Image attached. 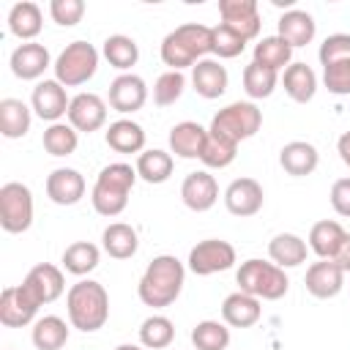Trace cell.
Masks as SVG:
<instances>
[{
  "instance_id": "obj_1",
  "label": "cell",
  "mask_w": 350,
  "mask_h": 350,
  "mask_svg": "<svg viewBox=\"0 0 350 350\" xmlns=\"http://www.w3.org/2000/svg\"><path fill=\"white\" fill-rule=\"evenodd\" d=\"M183 279H186L183 262L172 254H159L148 262V268L137 284V295L145 306L164 309L178 301V295L183 290Z\"/></svg>"
},
{
  "instance_id": "obj_2",
  "label": "cell",
  "mask_w": 350,
  "mask_h": 350,
  "mask_svg": "<svg viewBox=\"0 0 350 350\" xmlns=\"http://www.w3.org/2000/svg\"><path fill=\"white\" fill-rule=\"evenodd\" d=\"M66 312H68L71 328H77L82 334H93V331L104 328V323L109 317V295H107L104 284L93 282V279H82V282L71 284V290L66 293Z\"/></svg>"
},
{
  "instance_id": "obj_3",
  "label": "cell",
  "mask_w": 350,
  "mask_h": 350,
  "mask_svg": "<svg viewBox=\"0 0 350 350\" xmlns=\"http://www.w3.org/2000/svg\"><path fill=\"white\" fill-rule=\"evenodd\" d=\"M134 180H137V167H131L126 161L107 164L98 172V178L93 183V191H90L93 211L107 216V219L123 213L126 205H129V194L134 189Z\"/></svg>"
},
{
  "instance_id": "obj_4",
  "label": "cell",
  "mask_w": 350,
  "mask_h": 350,
  "mask_svg": "<svg viewBox=\"0 0 350 350\" xmlns=\"http://www.w3.org/2000/svg\"><path fill=\"white\" fill-rule=\"evenodd\" d=\"M159 52L164 66H170V71H183L200 63L211 52V27L200 22H186L164 36Z\"/></svg>"
},
{
  "instance_id": "obj_5",
  "label": "cell",
  "mask_w": 350,
  "mask_h": 350,
  "mask_svg": "<svg viewBox=\"0 0 350 350\" xmlns=\"http://www.w3.org/2000/svg\"><path fill=\"white\" fill-rule=\"evenodd\" d=\"M235 282H238L241 293H249L260 301H279L290 290V279H287L284 268H279L276 262L257 260V257L241 262V268L235 271Z\"/></svg>"
},
{
  "instance_id": "obj_6",
  "label": "cell",
  "mask_w": 350,
  "mask_h": 350,
  "mask_svg": "<svg viewBox=\"0 0 350 350\" xmlns=\"http://www.w3.org/2000/svg\"><path fill=\"white\" fill-rule=\"evenodd\" d=\"M55 79L63 88L85 85L98 71V49L88 41H71L55 60Z\"/></svg>"
},
{
  "instance_id": "obj_7",
  "label": "cell",
  "mask_w": 350,
  "mask_h": 350,
  "mask_svg": "<svg viewBox=\"0 0 350 350\" xmlns=\"http://www.w3.org/2000/svg\"><path fill=\"white\" fill-rule=\"evenodd\" d=\"M262 126V109L254 101H232L224 109H219L211 120L213 134H221L232 142H243L249 137H254Z\"/></svg>"
},
{
  "instance_id": "obj_8",
  "label": "cell",
  "mask_w": 350,
  "mask_h": 350,
  "mask_svg": "<svg viewBox=\"0 0 350 350\" xmlns=\"http://www.w3.org/2000/svg\"><path fill=\"white\" fill-rule=\"evenodd\" d=\"M33 224V191L19 183L8 180L0 186V227L11 235L27 232Z\"/></svg>"
},
{
  "instance_id": "obj_9",
  "label": "cell",
  "mask_w": 350,
  "mask_h": 350,
  "mask_svg": "<svg viewBox=\"0 0 350 350\" xmlns=\"http://www.w3.org/2000/svg\"><path fill=\"white\" fill-rule=\"evenodd\" d=\"M235 265V246L221 238H205L189 252V271L197 276H211Z\"/></svg>"
},
{
  "instance_id": "obj_10",
  "label": "cell",
  "mask_w": 350,
  "mask_h": 350,
  "mask_svg": "<svg viewBox=\"0 0 350 350\" xmlns=\"http://www.w3.org/2000/svg\"><path fill=\"white\" fill-rule=\"evenodd\" d=\"M38 306L41 304L30 295V290L25 284L5 287L0 293V323L5 328H22V325H27V323L36 320Z\"/></svg>"
},
{
  "instance_id": "obj_11",
  "label": "cell",
  "mask_w": 350,
  "mask_h": 350,
  "mask_svg": "<svg viewBox=\"0 0 350 350\" xmlns=\"http://www.w3.org/2000/svg\"><path fill=\"white\" fill-rule=\"evenodd\" d=\"M219 14H221V25L235 30L241 38L252 41V38L260 36L262 19H260L257 0H221L219 3Z\"/></svg>"
},
{
  "instance_id": "obj_12",
  "label": "cell",
  "mask_w": 350,
  "mask_h": 350,
  "mask_svg": "<svg viewBox=\"0 0 350 350\" xmlns=\"http://www.w3.org/2000/svg\"><path fill=\"white\" fill-rule=\"evenodd\" d=\"M107 101L115 112L120 115H129V112H137L145 107L148 101V85L139 74H120L109 82V93H107Z\"/></svg>"
},
{
  "instance_id": "obj_13",
  "label": "cell",
  "mask_w": 350,
  "mask_h": 350,
  "mask_svg": "<svg viewBox=\"0 0 350 350\" xmlns=\"http://www.w3.org/2000/svg\"><path fill=\"white\" fill-rule=\"evenodd\" d=\"M68 104H71V98L66 96V88H63L57 79H41V82L33 88L30 107H33V112H36L41 120L60 123V118L68 115Z\"/></svg>"
},
{
  "instance_id": "obj_14",
  "label": "cell",
  "mask_w": 350,
  "mask_h": 350,
  "mask_svg": "<svg viewBox=\"0 0 350 350\" xmlns=\"http://www.w3.org/2000/svg\"><path fill=\"white\" fill-rule=\"evenodd\" d=\"M180 200L194 213L211 211L216 205V200H219V183H216V178L208 170L189 172L183 178V183H180Z\"/></svg>"
},
{
  "instance_id": "obj_15",
  "label": "cell",
  "mask_w": 350,
  "mask_h": 350,
  "mask_svg": "<svg viewBox=\"0 0 350 350\" xmlns=\"http://www.w3.org/2000/svg\"><path fill=\"white\" fill-rule=\"evenodd\" d=\"M262 202H265V191L254 178H235L224 189V205L232 216H241V219L254 216L260 213Z\"/></svg>"
},
{
  "instance_id": "obj_16",
  "label": "cell",
  "mask_w": 350,
  "mask_h": 350,
  "mask_svg": "<svg viewBox=\"0 0 350 350\" xmlns=\"http://www.w3.org/2000/svg\"><path fill=\"white\" fill-rule=\"evenodd\" d=\"M68 123L77 129V131H98L104 123H107V101L96 93H77L68 104Z\"/></svg>"
},
{
  "instance_id": "obj_17",
  "label": "cell",
  "mask_w": 350,
  "mask_h": 350,
  "mask_svg": "<svg viewBox=\"0 0 350 350\" xmlns=\"http://www.w3.org/2000/svg\"><path fill=\"white\" fill-rule=\"evenodd\" d=\"M22 284L30 290V295L38 301V304H52L63 295L66 290V279H63V271L52 262H38L27 271V276L22 279Z\"/></svg>"
},
{
  "instance_id": "obj_18",
  "label": "cell",
  "mask_w": 350,
  "mask_h": 350,
  "mask_svg": "<svg viewBox=\"0 0 350 350\" xmlns=\"http://www.w3.org/2000/svg\"><path fill=\"white\" fill-rule=\"evenodd\" d=\"M11 74L16 79H38L49 66H55L49 60V49L44 44H36V41H27V44H19L14 52H11Z\"/></svg>"
},
{
  "instance_id": "obj_19",
  "label": "cell",
  "mask_w": 350,
  "mask_h": 350,
  "mask_svg": "<svg viewBox=\"0 0 350 350\" xmlns=\"http://www.w3.org/2000/svg\"><path fill=\"white\" fill-rule=\"evenodd\" d=\"M46 197L55 205H77L85 197V178L79 170L57 167L46 175Z\"/></svg>"
},
{
  "instance_id": "obj_20",
  "label": "cell",
  "mask_w": 350,
  "mask_h": 350,
  "mask_svg": "<svg viewBox=\"0 0 350 350\" xmlns=\"http://www.w3.org/2000/svg\"><path fill=\"white\" fill-rule=\"evenodd\" d=\"M304 284L314 298H334L345 287V271L334 260H317L306 268Z\"/></svg>"
},
{
  "instance_id": "obj_21",
  "label": "cell",
  "mask_w": 350,
  "mask_h": 350,
  "mask_svg": "<svg viewBox=\"0 0 350 350\" xmlns=\"http://www.w3.org/2000/svg\"><path fill=\"white\" fill-rule=\"evenodd\" d=\"M191 85H194L197 96H202V98H219V96H224V90L230 85V77H227V68L219 60L202 57L200 63L191 66Z\"/></svg>"
},
{
  "instance_id": "obj_22",
  "label": "cell",
  "mask_w": 350,
  "mask_h": 350,
  "mask_svg": "<svg viewBox=\"0 0 350 350\" xmlns=\"http://www.w3.org/2000/svg\"><path fill=\"white\" fill-rule=\"evenodd\" d=\"M279 164L287 175L293 178H304V175H312L320 164V153L312 142L306 139H293L287 142L282 150H279Z\"/></svg>"
},
{
  "instance_id": "obj_23",
  "label": "cell",
  "mask_w": 350,
  "mask_h": 350,
  "mask_svg": "<svg viewBox=\"0 0 350 350\" xmlns=\"http://www.w3.org/2000/svg\"><path fill=\"white\" fill-rule=\"evenodd\" d=\"M262 314V306H260V298L249 295V293H230L224 301H221V320L230 325V328H252Z\"/></svg>"
},
{
  "instance_id": "obj_24",
  "label": "cell",
  "mask_w": 350,
  "mask_h": 350,
  "mask_svg": "<svg viewBox=\"0 0 350 350\" xmlns=\"http://www.w3.org/2000/svg\"><path fill=\"white\" fill-rule=\"evenodd\" d=\"M314 33H317V22L312 19V14H309V11L290 8V11H284V14L279 16V33H276V36H279V38H284L293 49L312 44Z\"/></svg>"
},
{
  "instance_id": "obj_25",
  "label": "cell",
  "mask_w": 350,
  "mask_h": 350,
  "mask_svg": "<svg viewBox=\"0 0 350 350\" xmlns=\"http://www.w3.org/2000/svg\"><path fill=\"white\" fill-rule=\"evenodd\" d=\"M205 139H208V129H202L194 120H183L170 129V150L180 159H200Z\"/></svg>"
},
{
  "instance_id": "obj_26",
  "label": "cell",
  "mask_w": 350,
  "mask_h": 350,
  "mask_svg": "<svg viewBox=\"0 0 350 350\" xmlns=\"http://www.w3.org/2000/svg\"><path fill=\"white\" fill-rule=\"evenodd\" d=\"M41 27H44V14L33 0H22V3L11 5V11H8L11 36H16V38H22L27 44L41 33Z\"/></svg>"
},
{
  "instance_id": "obj_27",
  "label": "cell",
  "mask_w": 350,
  "mask_h": 350,
  "mask_svg": "<svg viewBox=\"0 0 350 350\" xmlns=\"http://www.w3.org/2000/svg\"><path fill=\"white\" fill-rule=\"evenodd\" d=\"M306 252H309V243L295 232H279L268 243V257L279 268H295L306 262Z\"/></svg>"
},
{
  "instance_id": "obj_28",
  "label": "cell",
  "mask_w": 350,
  "mask_h": 350,
  "mask_svg": "<svg viewBox=\"0 0 350 350\" xmlns=\"http://www.w3.org/2000/svg\"><path fill=\"white\" fill-rule=\"evenodd\" d=\"M282 85H284V93L298 101V104H306L314 98L317 93V74L312 71V66L306 63H290L282 74Z\"/></svg>"
},
{
  "instance_id": "obj_29",
  "label": "cell",
  "mask_w": 350,
  "mask_h": 350,
  "mask_svg": "<svg viewBox=\"0 0 350 350\" xmlns=\"http://www.w3.org/2000/svg\"><path fill=\"white\" fill-rule=\"evenodd\" d=\"M104 139L115 153H142L145 150V131L139 123H134L129 118L109 123Z\"/></svg>"
},
{
  "instance_id": "obj_30",
  "label": "cell",
  "mask_w": 350,
  "mask_h": 350,
  "mask_svg": "<svg viewBox=\"0 0 350 350\" xmlns=\"http://www.w3.org/2000/svg\"><path fill=\"white\" fill-rule=\"evenodd\" d=\"M101 246L109 257L115 260H129L137 254L139 249V238H137V230L126 221H112L104 232H101Z\"/></svg>"
},
{
  "instance_id": "obj_31",
  "label": "cell",
  "mask_w": 350,
  "mask_h": 350,
  "mask_svg": "<svg viewBox=\"0 0 350 350\" xmlns=\"http://www.w3.org/2000/svg\"><path fill=\"white\" fill-rule=\"evenodd\" d=\"M345 235H347V232H345L342 224L334 221V219L314 221L312 230H309V249H312L320 260H334V254L339 252Z\"/></svg>"
},
{
  "instance_id": "obj_32",
  "label": "cell",
  "mask_w": 350,
  "mask_h": 350,
  "mask_svg": "<svg viewBox=\"0 0 350 350\" xmlns=\"http://www.w3.org/2000/svg\"><path fill=\"white\" fill-rule=\"evenodd\" d=\"M33 115L30 107L19 98H3L0 101V134L8 139H19L30 131Z\"/></svg>"
},
{
  "instance_id": "obj_33",
  "label": "cell",
  "mask_w": 350,
  "mask_h": 350,
  "mask_svg": "<svg viewBox=\"0 0 350 350\" xmlns=\"http://www.w3.org/2000/svg\"><path fill=\"white\" fill-rule=\"evenodd\" d=\"M30 339H33V345L38 350H60L68 342V325L57 314H44V317H38L33 323Z\"/></svg>"
},
{
  "instance_id": "obj_34",
  "label": "cell",
  "mask_w": 350,
  "mask_h": 350,
  "mask_svg": "<svg viewBox=\"0 0 350 350\" xmlns=\"http://www.w3.org/2000/svg\"><path fill=\"white\" fill-rule=\"evenodd\" d=\"M101 55L107 57V63H109L112 68L129 74V68L137 66V60H139V46H137V41H134L131 36L115 33V36H109V38L104 41Z\"/></svg>"
},
{
  "instance_id": "obj_35",
  "label": "cell",
  "mask_w": 350,
  "mask_h": 350,
  "mask_svg": "<svg viewBox=\"0 0 350 350\" xmlns=\"http://www.w3.org/2000/svg\"><path fill=\"white\" fill-rule=\"evenodd\" d=\"M172 156L161 148H150V150H142L137 156V178H142L145 183H164L170 180L172 175Z\"/></svg>"
},
{
  "instance_id": "obj_36",
  "label": "cell",
  "mask_w": 350,
  "mask_h": 350,
  "mask_svg": "<svg viewBox=\"0 0 350 350\" xmlns=\"http://www.w3.org/2000/svg\"><path fill=\"white\" fill-rule=\"evenodd\" d=\"M290 60H293V46L279 36H265L254 44V63H260L271 71L287 68Z\"/></svg>"
},
{
  "instance_id": "obj_37",
  "label": "cell",
  "mask_w": 350,
  "mask_h": 350,
  "mask_svg": "<svg viewBox=\"0 0 350 350\" xmlns=\"http://www.w3.org/2000/svg\"><path fill=\"white\" fill-rule=\"evenodd\" d=\"M98 260H101V252L90 241H77V243L66 246V252H63V268L74 276H85V273L96 271Z\"/></svg>"
},
{
  "instance_id": "obj_38",
  "label": "cell",
  "mask_w": 350,
  "mask_h": 350,
  "mask_svg": "<svg viewBox=\"0 0 350 350\" xmlns=\"http://www.w3.org/2000/svg\"><path fill=\"white\" fill-rule=\"evenodd\" d=\"M175 339V325L164 314H150L139 325V345L148 350H164Z\"/></svg>"
},
{
  "instance_id": "obj_39",
  "label": "cell",
  "mask_w": 350,
  "mask_h": 350,
  "mask_svg": "<svg viewBox=\"0 0 350 350\" xmlns=\"http://www.w3.org/2000/svg\"><path fill=\"white\" fill-rule=\"evenodd\" d=\"M44 150L49 156H71L79 145V131L71 123H49L44 129Z\"/></svg>"
},
{
  "instance_id": "obj_40",
  "label": "cell",
  "mask_w": 350,
  "mask_h": 350,
  "mask_svg": "<svg viewBox=\"0 0 350 350\" xmlns=\"http://www.w3.org/2000/svg\"><path fill=\"white\" fill-rule=\"evenodd\" d=\"M235 153H238V142H232V139H227L221 134L208 131V139H205L200 161L208 170H224V167H230L235 161Z\"/></svg>"
},
{
  "instance_id": "obj_41",
  "label": "cell",
  "mask_w": 350,
  "mask_h": 350,
  "mask_svg": "<svg viewBox=\"0 0 350 350\" xmlns=\"http://www.w3.org/2000/svg\"><path fill=\"white\" fill-rule=\"evenodd\" d=\"M191 345L194 350H227L230 345V328L219 320H200L191 328Z\"/></svg>"
},
{
  "instance_id": "obj_42",
  "label": "cell",
  "mask_w": 350,
  "mask_h": 350,
  "mask_svg": "<svg viewBox=\"0 0 350 350\" xmlns=\"http://www.w3.org/2000/svg\"><path fill=\"white\" fill-rule=\"evenodd\" d=\"M279 85V71H271L260 63H249L243 68V90L249 98H268Z\"/></svg>"
},
{
  "instance_id": "obj_43",
  "label": "cell",
  "mask_w": 350,
  "mask_h": 350,
  "mask_svg": "<svg viewBox=\"0 0 350 350\" xmlns=\"http://www.w3.org/2000/svg\"><path fill=\"white\" fill-rule=\"evenodd\" d=\"M246 49V38H241L235 30H230L227 25H216L211 27V52L219 57V60H230V57H238L241 52Z\"/></svg>"
},
{
  "instance_id": "obj_44",
  "label": "cell",
  "mask_w": 350,
  "mask_h": 350,
  "mask_svg": "<svg viewBox=\"0 0 350 350\" xmlns=\"http://www.w3.org/2000/svg\"><path fill=\"white\" fill-rule=\"evenodd\" d=\"M186 90V77L183 71H164L156 82H153V101L159 107H170L175 104Z\"/></svg>"
},
{
  "instance_id": "obj_45",
  "label": "cell",
  "mask_w": 350,
  "mask_h": 350,
  "mask_svg": "<svg viewBox=\"0 0 350 350\" xmlns=\"http://www.w3.org/2000/svg\"><path fill=\"white\" fill-rule=\"evenodd\" d=\"M317 57H320V66L323 68H328V66H334L339 60H347L350 57V33H334V36H328L320 44Z\"/></svg>"
},
{
  "instance_id": "obj_46",
  "label": "cell",
  "mask_w": 350,
  "mask_h": 350,
  "mask_svg": "<svg viewBox=\"0 0 350 350\" xmlns=\"http://www.w3.org/2000/svg\"><path fill=\"white\" fill-rule=\"evenodd\" d=\"M49 16L60 27H74L85 16V3L82 0H52L49 3Z\"/></svg>"
},
{
  "instance_id": "obj_47",
  "label": "cell",
  "mask_w": 350,
  "mask_h": 350,
  "mask_svg": "<svg viewBox=\"0 0 350 350\" xmlns=\"http://www.w3.org/2000/svg\"><path fill=\"white\" fill-rule=\"evenodd\" d=\"M323 82L334 96H350V57L323 68Z\"/></svg>"
},
{
  "instance_id": "obj_48",
  "label": "cell",
  "mask_w": 350,
  "mask_h": 350,
  "mask_svg": "<svg viewBox=\"0 0 350 350\" xmlns=\"http://www.w3.org/2000/svg\"><path fill=\"white\" fill-rule=\"evenodd\" d=\"M328 197H331V208H334L339 216L350 219V178H339V180H334Z\"/></svg>"
},
{
  "instance_id": "obj_49",
  "label": "cell",
  "mask_w": 350,
  "mask_h": 350,
  "mask_svg": "<svg viewBox=\"0 0 350 350\" xmlns=\"http://www.w3.org/2000/svg\"><path fill=\"white\" fill-rule=\"evenodd\" d=\"M334 262L347 273L350 271V232L345 235V241H342V246H339V252L334 254Z\"/></svg>"
},
{
  "instance_id": "obj_50",
  "label": "cell",
  "mask_w": 350,
  "mask_h": 350,
  "mask_svg": "<svg viewBox=\"0 0 350 350\" xmlns=\"http://www.w3.org/2000/svg\"><path fill=\"white\" fill-rule=\"evenodd\" d=\"M336 150H339V159L345 161V167L350 170V131H345V134L336 139Z\"/></svg>"
},
{
  "instance_id": "obj_51",
  "label": "cell",
  "mask_w": 350,
  "mask_h": 350,
  "mask_svg": "<svg viewBox=\"0 0 350 350\" xmlns=\"http://www.w3.org/2000/svg\"><path fill=\"white\" fill-rule=\"evenodd\" d=\"M115 350H145V347H142V345H129V342H126V345H118Z\"/></svg>"
}]
</instances>
